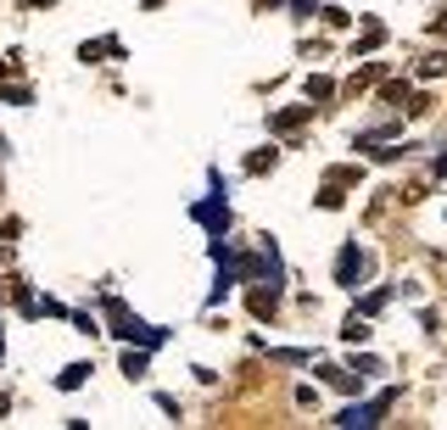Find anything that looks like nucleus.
<instances>
[{"mask_svg": "<svg viewBox=\"0 0 447 430\" xmlns=\"http://www.w3.org/2000/svg\"><path fill=\"white\" fill-rule=\"evenodd\" d=\"M274 168V151H257V156H246V173H269Z\"/></svg>", "mask_w": 447, "mask_h": 430, "instance_id": "ddd939ff", "label": "nucleus"}, {"mask_svg": "<svg viewBox=\"0 0 447 430\" xmlns=\"http://www.w3.org/2000/svg\"><path fill=\"white\" fill-rule=\"evenodd\" d=\"M196 218H202L207 229H229V207H223V202H202V207H196Z\"/></svg>", "mask_w": 447, "mask_h": 430, "instance_id": "39448f33", "label": "nucleus"}, {"mask_svg": "<svg viewBox=\"0 0 447 430\" xmlns=\"http://www.w3.org/2000/svg\"><path fill=\"white\" fill-rule=\"evenodd\" d=\"M341 336H347V341H353V347H358V341H369V324H364V319H358V313H353V319H347V330H341Z\"/></svg>", "mask_w": 447, "mask_h": 430, "instance_id": "9b49d317", "label": "nucleus"}, {"mask_svg": "<svg viewBox=\"0 0 447 430\" xmlns=\"http://www.w3.org/2000/svg\"><path fill=\"white\" fill-rule=\"evenodd\" d=\"M330 95H336L330 78H307V101H330Z\"/></svg>", "mask_w": 447, "mask_h": 430, "instance_id": "1a4fd4ad", "label": "nucleus"}, {"mask_svg": "<svg viewBox=\"0 0 447 430\" xmlns=\"http://www.w3.org/2000/svg\"><path fill=\"white\" fill-rule=\"evenodd\" d=\"M380 45H386V28H380V23H369V28L358 34V45H353V51H358V56H369V51H380Z\"/></svg>", "mask_w": 447, "mask_h": 430, "instance_id": "423d86ee", "label": "nucleus"}, {"mask_svg": "<svg viewBox=\"0 0 447 430\" xmlns=\"http://www.w3.org/2000/svg\"><path fill=\"white\" fill-rule=\"evenodd\" d=\"M386 408H391V391H380L369 408H347V414H341V425H374V419H380Z\"/></svg>", "mask_w": 447, "mask_h": 430, "instance_id": "20e7f679", "label": "nucleus"}, {"mask_svg": "<svg viewBox=\"0 0 447 430\" xmlns=\"http://www.w3.org/2000/svg\"><path fill=\"white\" fill-rule=\"evenodd\" d=\"M274 307H280V290H274V285H269V290H252V313H257V319H269Z\"/></svg>", "mask_w": 447, "mask_h": 430, "instance_id": "0eeeda50", "label": "nucleus"}, {"mask_svg": "<svg viewBox=\"0 0 447 430\" xmlns=\"http://www.w3.org/2000/svg\"><path fill=\"white\" fill-rule=\"evenodd\" d=\"M319 207H324V213H336V207H341V185H336V179L319 190Z\"/></svg>", "mask_w": 447, "mask_h": 430, "instance_id": "9d476101", "label": "nucleus"}, {"mask_svg": "<svg viewBox=\"0 0 447 430\" xmlns=\"http://www.w3.org/2000/svg\"><path fill=\"white\" fill-rule=\"evenodd\" d=\"M374 78H380V62H369V68H358V78L347 84V95H358V90H369Z\"/></svg>", "mask_w": 447, "mask_h": 430, "instance_id": "6e6552de", "label": "nucleus"}, {"mask_svg": "<svg viewBox=\"0 0 447 430\" xmlns=\"http://www.w3.org/2000/svg\"><path fill=\"white\" fill-rule=\"evenodd\" d=\"M106 319H112V336H123V341H140V347H157L162 341V330L157 324H140L118 296H106Z\"/></svg>", "mask_w": 447, "mask_h": 430, "instance_id": "f257e3e1", "label": "nucleus"}, {"mask_svg": "<svg viewBox=\"0 0 447 430\" xmlns=\"http://www.w3.org/2000/svg\"><path fill=\"white\" fill-rule=\"evenodd\" d=\"M307 118H313V106H286V112H274V118H269V129H274V135H297Z\"/></svg>", "mask_w": 447, "mask_h": 430, "instance_id": "7ed1b4c3", "label": "nucleus"}, {"mask_svg": "<svg viewBox=\"0 0 447 430\" xmlns=\"http://www.w3.org/2000/svg\"><path fill=\"white\" fill-rule=\"evenodd\" d=\"M447 73V56H425V62H420V78H442Z\"/></svg>", "mask_w": 447, "mask_h": 430, "instance_id": "f8f14e48", "label": "nucleus"}, {"mask_svg": "<svg viewBox=\"0 0 447 430\" xmlns=\"http://www.w3.org/2000/svg\"><path fill=\"white\" fill-rule=\"evenodd\" d=\"M364 269H369V257H364L358 246H341V257H336V280H341V285H353Z\"/></svg>", "mask_w": 447, "mask_h": 430, "instance_id": "f03ea898", "label": "nucleus"}, {"mask_svg": "<svg viewBox=\"0 0 447 430\" xmlns=\"http://www.w3.org/2000/svg\"><path fill=\"white\" fill-rule=\"evenodd\" d=\"M324 380H330L336 391H358V380H353V374H341V369H324Z\"/></svg>", "mask_w": 447, "mask_h": 430, "instance_id": "4468645a", "label": "nucleus"}, {"mask_svg": "<svg viewBox=\"0 0 447 430\" xmlns=\"http://www.w3.org/2000/svg\"><path fill=\"white\" fill-rule=\"evenodd\" d=\"M123 374H146V352H123Z\"/></svg>", "mask_w": 447, "mask_h": 430, "instance_id": "dca6fc26", "label": "nucleus"}, {"mask_svg": "<svg viewBox=\"0 0 447 430\" xmlns=\"http://www.w3.org/2000/svg\"><path fill=\"white\" fill-rule=\"evenodd\" d=\"M84 374H90V369H84V363H73V369L62 374V391H78V386H84Z\"/></svg>", "mask_w": 447, "mask_h": 430, "instance_id": "2eb2a0df", "label": "nucleus"}]
</instances>
